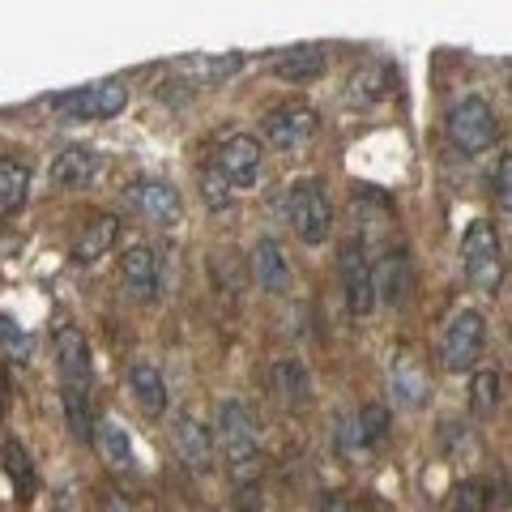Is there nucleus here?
Returning <instances> with one entry per match:
<instances>
[{
    "label": "nucleus",
    "mask_w": 512,
    "mask_h": 512,
    "mask_svg": "<svg viewBox=\"0 0 512 512\" xmlns=\"http://www.w3.org/2000/svg\"><path fill=\"white\" fill-rule=\"evenodd\" d=\"M461 274L474 291L495 295L504 282V248H500V235H495L491 222H470L466 239H461Z\"/></svg>",
    "instance_id": "1"
},
{
    "label": "nucleus",
    "mask_w": 512,
    "mask_h": 512,
    "mask_svg": "<svg viewBox=\"0 0 512 512\" xmlns=\"http://www.w3.org/2000/svg\"><path fill=\"white\" fill-rule=\"evenodd\" d=\"M483 342H487V325L483 316H478L474 308H461L444 320L440 329V359L448 372H470V367L478 363V355H483Z\"/></svg>",
    "instance_id": "2"
},
{
    "label": "nucleus",
    "mask_w": 512,
    "mask_h": 512,
    "mask_svg": "<svg viewBox=\"0 0 512 512\" xmlns=\"http://www.w3.org/2000/svg\"><path fill=\"white\" fill-rule=\"evenodd\" d=\"M286 205H291V227L303 244H325L333 231V205H329L325 180H299Z\"/></svg>",
    "instance_id": "3"
},
{
    "label": "nucleus",
    "mask_w": 512,
    "mask_h": 512,
    "mask_svg": "<svg viewBox=\"0 0 512 512\" xmlns=\"http://www.w3.org/2000/svg\"><path fill=\"white\" fill-rule=\"evenodd\" d=\"M218 444H222V457L231 461L235 474H244L256 457V423L248 406L239 402V397H227V402H218Z\"/></svg>",
    "instance_id": "4"
},
{
    "label": "nucleus",
    "mask_w": 512,
    "mask_h": 512,
    "mask_svg": "<svg viewBox=\"0 0 512 512\" xmlns=\"http://www.w3.org/2000/svg\"><path fill=\"white\" fill-rule=\"evenodd\" d=\"M124 103H128V90L120 82H99V86H82V90L60 94L52 107H56V116L64 124H77V120H111V116H120Z\"/></svg>",
    "instance_id": "5"
},
{
    "label": "nucleus",
    "mask_w": 512,
    "mask_h": 512,
    "mask_svg": "<svg viewBox=\"0 0 512 512\" xmlns=\"http://www.w3.org/2000/svg\"><path fill=\"white\" fill-rule=\"evenodd\" d=\"M448 141L461 154H483L495 141V116L483 99H461L453 111H448Z\"/></svg>",
    "instance_id": "6"
},
{
    "label": "nucleus",
    "mask_w": 512,
    "mask_h": 512,
    "mask_svg": "<svg viewBox=\"0 0 512 512\" xmlns=\"http://www.w3.org/2000/svg\"><path fill=\"white\" fill-rule=\"evenodd\" d=\"M265 137L269 146L282 150V154H299L308 150V141L316 137V111L303 107V103H282L265 116Z\"/></svg>",
    "instance_id": "7"
},
{
    "label": "nucleus",
    "mask_w": 512,
    "mask_h": 512,
    "mask_svg": "<svg viewBox=\"0 0 512 512\" xmlns=\"http://www.w3.org/2000/svg\"><path fill=\"white\" fill-rule=\"evenodd\" d=\"M389 389H393V402H397V406H406V410L427 406L431 380H427V372H423V363L414 359L410 346H402V350H397V355L389 359Z\"/></svg>",
    "instance_id": "8"
},
{
    "label": "nucleus",
    "mask_w": 512,
    "mask_h": 512,
    "mask_svg": "<svg viewBox=\"0 0 512 512\" xmlns=\"http://www.w3.org/2000/svg\"><path fill=\"white\" fill-rule=\"evenodd\" d=\"M338 269H342V286H346L350 312H359V316L372 312V303H376V269L367 265L363 244H342Z\"/></svg>",
    "instance_id": "9"
},
{
    "label": "nucleus",
    "mask_w": 512,
    "mask_h": 512,
    "mask_svg": "<svg viewBox=\"0 0 512 512\" xmlns=\"http://www.w3.org/2000/svg\"><path fill=\"white\" fill-rule=\"evenodd\" d=\"M261 141L248 137V133H239V137H227L222 141V150H218V171L227 175V180L235 188H252L256 180H261Z\"/></svg>",
    "instance_id": "10"
},
{
    "label": "nucleus",
    "mask_w": 512,
    "mask_h": 512,
    "mask_svg": "<svg viewBox=\"0 0 512 512\" xmlns=\"http://www.w3.org/2000/svg\"><path fill=\"white\" fill-rule=\"evenodd\" d=\"M384 431H389V410H384V406H363V410H355V414H350V419L338 427L342 453H346V457L372 453V448L384 440Z\"/></svg>",
    "instance_id": "11"
},
{
    "label": "nucleus",
    "mask_w": 512,
    "mask_h": 512,
    "mask_svg": "<svg viewBox=\"0 0 512 512\" xmlns=\"http://www.w3.org/2000/svg\"><path fill=\"white\" fill-rule=\"evenodd\" d=\"M171 448H175V457L184 461L188 470H210V461H214V440H210V431H205L197 419H192L188 410H180L171 419Z\"/></svg>",
    "instance_id": "12"
},
{
    "label": "nucleus",
    "mask_w": 512,
    "mask_h": 512,
    "mask_svg": "<svg viewBox=\"0 0 512 512\" xmlns=\"http://www.w3.org/2000/svg\"><path fill=\"white\" fill-rule=\"evenodd\" d=\"M56 367H60L64 389L90 393V346H86V333H77L73 325L56 329Z\"/></svg>",
    "instance_id": "13"
},
{
    "label": "nucleus",
    "mask_w": 512,
    "mask_h": 512,
    "mask_svg": "<svg viewBox=\"0 0 512 512\" xmlns=\"http://www.w3.org/2000/svg\"><path fill=\"white\" fill-rule=\"evenodd\" d=\"M128 197H133L137 214L154 222V227H175V222H180V192L167 180H137Z\"/></svg>",
    "instance_id": "14"
},
{
    "label": "nucleus",
    "mask_w": 512,
    "mask_h": 512,
    "mask_svg": "<svg viewBox=\"0 0 512 512\" xmlns=\"http://www.w3.org/2000/svg\"><path fill=\"white\" fill-rule=\"evenodd\" d=\"M252 278L269 295H286V291H291V261L282 256L278 239H256V248H252Z\"/></svg>",
    "instance_id": "15"
},
{
    "label": "nucleus",
    "mask_w": 512,
    "mask_h": 512,
    "mask_svg": "<svg viewBox=\"0 0 512 512\" xmlns=\"http://www.w3.org/2000/svg\"><path fill=\"white\" fill-rule=\"evenodd\" d=\"M120 282L137 303H150L158 295V256L150 248H128L120 256Z\"/></svg>",
    "instance_id": "16"
},
{
    "label": "nucleus",
    "mask_w": 512,
    "mask_h": 512,
    "mask_svg": "<svg viewBox=\"0 0 512 512\" xmlns=\"http://www.w3.org/2000/svg\"><path fill=\"white\" fill-rule=\"evenodd\" d=\"M410 291V256L402 248H389L376 265V299L389 308H402Z\"/></svg>",
    "instance_id": "17"
},
{
    "label": "nucleus",
    "mask_w": 512,
    "mask_h": 512,
    "mask_svg": "<svg viewBox=\"0 0 512 512\" xmlns=\"http://www.w3.org/2000/svg\"><path fill=\"white\" fill-rule=\"evenodd\" d=\"M269 69H274L282 82H308V77H320V73H325V47H316V43L286 47V52H274Z\"/></svg>",
    "instance_id": "18"
},
{
    "label": "nucleus",
    "mask_w": 512,
    "mask_h": 512,
    "mask_svg": "<svg viewBox=\"0 0 512 512\" xmlns=\"http://www.w3.org/2000/svg\"><path fill=\"white\" fill-rule=\"evenodd\" d=\"M128 389H133L137 406L146 414H163L167 410V384H163V372H158L154 363L137 359L133 367H128Z\"/></svg>",
    "instance_id": "19"
},
{
    "label": "nucleus",
    "mask_w": 512,
    "mask_h": 512,
    "mask_svg": "<svg viewBox=\"0 0 512 512\" xmlns=\"http://www.w3.org/2000/svg\"><path fill=\"white\" fill-rule=\"evenodd\" d=\"M269 376H274V393L286 410H303L312 402V384H308V372H303L299 359H278Z\"/></svg>",
    "instance_id": "20"
},
{
    "label": "nucleus",
    "mask_w": 512,
    "mask_h": 512,
    "mask_svg": "<svg viewBox=\"0 0 512 512\" xmlns=\"http://www.w3.org/2000/svg\"><path fill=\"white\" fill-rule=\"evenodd\" d=\"M175 69H180L188 82L218 86V82H227V77H235L239 69H244V56H239V52H227V56H184Z\"/></svg>",
    "instance_id": "21"
},
{
    "label": "nucleus",
    "mask_w": 512,
    "mask_h": 512,
    "mask_svg": "<svg viewBox=\"0 0 512 512\" xmlns=\"http://www.w3.org/2000/svg\"><path fill=\"white\" fill-rule=\"evenodd\" d=\"M94 171H99V154L86 150V146H69L64 154H56L52 184L56 188H82L86 180H94Z\"/></svg>",
    "instance_id": "22"
},
{
    "label": "nucleus",
    "mask_w": 512,
    "mask_h": 512,
    "mask_svg": "<svg viewBox=\"0 0 512 512\" xmlns=\"http://www.w3.org/2000/svg\"><path fill=\"white\" fill-rule=\"evenodd\" d=\"M94 444H99V453L107 466L116 470H133V440H128V431L120 419H103L99 431H94Z\"/></svg>",
    "instance_id": "23"
},
{
    "label": "nucleus",
    "mask_w": 512,
    "mask_h": 512,
    "mask_svg": "<svg viewBox=\"0 0 512 512\" xmlns=\"http://www.w3.org/2000/svg\"><path fill=\"white\" fill-rule=\"evenodd\" d=\"M111 239H116V218H111V214H99L94 222H86V235L77 239L73 261H77V265H94L99 256H107Z\"/></svg>",
    "instance_id": "24"
},
{
    "label": "nucleus",
    "mask_w": 512,
    "mask_h": 512,
    "mask_svg": "<svg viewBox=\"0 0 512 512\" xmlns=\"http://www.w3.org/2000/svg\"><path fill=\"white\" fill-rule=\"evenodd\" d=\"M26 188H30V171L22 163H13V158H5L0 163V210L18 214L26 205Z\"/></svg>",
    "instance_id": "25"
},
{
    "label": "nucleus",
    "mask_w": 512,
    "mask_h": 512,
    "mask_svg": "<svg viewBox=\"0 0 512 512\" xmlns=\"http://www.w3.org/2000/svg\"><path fill=\"white\" fill-rule=\"evenodd\" d=\"M384 86H389V69L384 64H363V69H355V77H350V103H376Z\"/></svg>",
    "instance_id": "26"
},
{
    "label": "nucleus",
    "mask_w": 512,
    "mask_h": 512,
    "mask_svg": "<svg viewBox=\"0 0 512 512\" xmlns=\"http://www.w3.org/2000/svg\"><path fill=\"white\" fill-rule=\"evenodd\" d=\"M5 474H9L13 491H18V500H26V495L35 491V470H30V457H26V448L18 440L5 444Z\"/></svg>",
    "instance_id": "27"
},
{
    "label": "nucleus",
    "mask_w": 512,
    "mask_h": 512,
    "mask_svg": "<svg viewBox=\"0 0 512 512\" xmlns=\"http://www.w3.org/2000/svg\"><path fill=\"white\" fill-rule=\"evenodd\" d=\"M64 419H69V431L77 440H94V427L90 423V393L82 389H64Z\"/></svg>",
    "instance_id": "28"
},
{
    "label": "nucleus",
    "mask_w": 512,
    "mask_h": 512,
    "mask_svg": "<svg viewBox=\"0 0 512 512\" xmlns=\"http://www.w3.org/2000/svg\"><path fill=\"white\" fill-rule=\"evenodd\" d=\"M495 406H500V376L495 372H478L470 384V410L478 419H491Z\"/></svg>",
    "instance_id": "29"
},
{
    "label": "nucleus",
    "mask_w": 512,
    "mask_h": 512,
    "mask_svg": "<svg viewBox=\"0 0 512 512\" xmlns=\"http://www.w3.org/2000/svg\"><path fill=\"white\" fill-rule=\"evenodd\" d=\"M0 338H5V359H13V363H30V355H35V342H30V333H26L9 312L0 316Z\"/></svg>",
    "instance_id": "30"
},
{
    "label": "nucleus",
    "mask_w": 512,
    "mask_h": 512,
    "mask_svg": "<svg viewBox=\"0 0 512 512\" xmlns=\"http://www.w3.org/2000/svg\"><path fill=\"white\" fill-rule=\"evenodd\" d=\"M231 188L235 184L218 167H205L201 171V201L210 205V210H227V205H231Z\"/></svg>",
    "instance_id": "31"
},
{
    "label": "nucleus",
    "mask_w": 512,
    "mask_h": 512,
    "mask_svg": "<svg viewBox=\"0 0 512 512\" xmlns=\"http://www.w3.org/2000/svg\"><path fill=\"white\" fill-rule=\"evenodd\" d=\"M491 192H495V205H500L504 214H512V154H504L500 163H495Z\"/></svg>",
    "instance_id": "32"
},
{
    "label": "nucleus",
    "mask_w": 512,
    "mask_h": 512,
    "mask_svg": "<svg viewBox=\"0 0 512 512\" xmlns=\"http://www.w3.org/2000/svg\"><path fill=\"white\" fill-rule=\"evenodd\" d=\"M448 512H487V495L478 483H461L453 491V504H448Z\"/></svg>",
    "instance_id": "33"
},
{
    "label": "nucleus",
    "mask_w": 512,
    "mask_h": 512,
    "mask_svg": "<svg viewBox=\"0 0 512 512\" xmlns=\"http://www.w3.org/2000/svg\"><path fill=\"white\" fill-rule=\"evenodd\" d=\"M316 512H350V504H346L342 491H325V495L316 500Z\"/></svg>",
    "instance_id": "34"
},
{
    "label": "nucleus",
    "mask_w": 512,
    "mask_h": 512,
    "mask_svg": "<svg viewBox=\"0 0 512 512\" xmlns=\"http://www.w3.org/2000/svg\"><path fill=\"white\" fill-rule=\"evenodd\" d=\"M239 512H261V487H239Z\"/></svg>",
    "instance_id": "35"
},
{
    "label": "nucleus",
    "mask_w": 512,
    "mask_h": 512,
    "mask_svg": "<svg viewBox=\"0 0 512 512\" xmlns=\"http://www.w3.org/2000/svg\"><path fill=\"white\" fill-rule=\"evenodd\" d=\"M99 512H128V504L120 500L116 491H107V495H103V508H99Z\"/></svg>",
    "instance_id": "36"
},
{
    "label": "nucleus",
    "mask_w": 512,
    "mask_h": 512,
    "mask_svg": "<svg viewBox=\"0 0 512 512\" xmlns=\"http://www.w3.org/2000/svg\"><path fill=\"white\" fill-rule=\"evenodd\" d=\"M508 90H512V77H508Z\"/></svg>",
    "instance_id": "37"
}]
</instances>
